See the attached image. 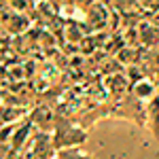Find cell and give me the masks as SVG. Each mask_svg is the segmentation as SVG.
<instances>
[{
  "label": "cell",
  "instance_id": "cell-4",
  "mask_svg": "<svg viewBox=\"0 0 159 159\" xmlns=\"http://www.w3.org/2000/svg\"><path fill=\"white\" fill-rule=\"evenodd\" d=\"M147 127L155 136V140H159V96L147 104Z\"/></svg>",
  "mask_w": 159,
  "mask_h": 159
},
{
  "label": "cell",
  "instance_id": "cell-3",
  "mask_svg": "<svg viewBox=\"0 0 159 159\" xmlns=\"http://www.w3.org/2000/svg\"><path fill=\"white\" fill-rule=\"evenodd\" d=\"M30 121L38 125L43 132H47V129H55V123H57V117H55V112L53 108H47V106H36L34 112L30 115Z\"/></svg>",
  "mask_w": 159,
  "mask_h": 159
},
{
  "label": "cell",
  "instance_id": "cell-6",
  "mask_svg": "<svg viewBox=\"0 0 159 159\" xmlns=\"http://www.w3.org/2000/svg\"><path fill=\"white\" fill-rule=\"evenodd\" d=\"M57 159H96L93 155H89L87 151H83L81 147H74V148H64L57 153Z\"/></svg>",
  "mask_w": 159,
  "mask_h": 159
},
{
  "label": "cell",
  "instance_id": "cell-2",
  "mask_svg": "<svg viewBox=\"0 0 159 159\" xmlns=\"http://www.w3.org/2000/svg\"><path fill=\"white\" fill-rule=\"evenodd\" d=\"M25 151L32 153L36 159H57V153H60L57 147H55V142H53V134H49V132L36 134L30 140V144L25 147Z\"/></svg>",
  "mask_w": 159,
  "mask_h": 159
},
{
  "label": "cell",
  "instance_id": "cell-5",
  "mask_svg": "<svg viewBox=\"0 0 159 159\" xmlns=\"http://www.w3.org/2000/svg\"><path fill=\"white\" fill-rule=\"evenodd\" d=\"M132 93H134L138 100H142L144 104H148L151 100L157 96V89H155V85L151 83V81H147V79H142V81H138L134 87H132Z\"/></svg>",
  "mask_w": 159,
  "mask_h": 159
},
{
  "label": "cell",
  "instance_id": "cell-1",
  "mask_svg": "<svg viewBox=\"0 0 159 159\" xmlns=\"http://www.w3.org/2000/svg\"><path fill=\"white\" fill-rule=\"evenodd\" d=\"M51 134H53V142H55L57 151L81 147V144L87 140V132L85 129L79 127V125H74V123H70L68 119H57L55 129H53Z\"/></svg>",
  "mask_w": 159,
  "mask_h": 159
}]
</instances>
